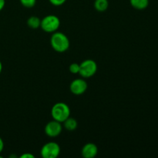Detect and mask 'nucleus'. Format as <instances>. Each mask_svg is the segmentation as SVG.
<instances>
[{
    "mask_svg": "<svg viewBox=\"0 0 158 158\" xmlns=\"http://www.w3.org/2000/svg\"><path fill=\"white\" fill-rule=\"evenodd\" d=\"M60 154V147L56 142L46 143L41 149V156L43 158H56Z\"/></svg>",
    "mask_w": 158,
    "mask_h": 158,
    "instance_id": "5",
    "label": "nucleus"
},
{
    "mask_svg": "<svg viewBox=\"0 0 158 158\" xmlns=\"http://www.w3.org/2000/svg\"><path fill=\"white\" fill-rule=\"evenodd\" d=\"M69 71H70L71 73L73 74H77L80 72V64L78 63H72V64L69 66Z\"/></svg>",
    "mask_w": 158,
    "mask_h": 158,
    "instance_id": "14",
    "label": "nucleus"
},
{
    "mask_svg": "<svg viewBox=\"0 0 158 158\" xmlns=\"http://www.w3.org/2000/svg\"><path fill=\"white\" fill-rule=\"evenodd\" d=\"M63 123H64L65 128L70 131L77 129V126H78V123H77V120L74 118H70V117H68Z\"/></svg>",
    "mask_w": 158,
    "mask_h": 158,
    "instance_id": "12",
    "label": "nucleus"
},
{
    "mask_svg": "<svg viewBox=\"0 0 158 158\" xmlns=\"http://www.w3.org/2000/svg\"><path fill=\"white\" fill-rule=\"evenodd\" d=\"M20 2L26 8H32L36 3V0H20Z\"/></svg>",
    "mask_w": 158,
    "mask_h": 158,
    "instance_id": "13",
    "label": "nucleus"
},
{
    "mask_svg": "<svg viewBox=\"0 0 158 158\" xmlns=\"http://www.w3.org/2000/svg\"><path fill=\"white\" fill-rule=\"evenodd\" d=\"M62 125L60 122L53 120L49 122L45 127V133L47 136L50 137H56L60 135L62 132Z\"/></svg>",
    "mask_w": 158,
    "mask_h": 158,
    "instance_id": "6",
    "label": "nucleus"
},
{
    "mask_svg": "<svg viewBox=\"0 0 158 158\" xmlns=\"http://www.w3.org/2000/svg\"><path fill=\"white\" fill-rule=\"evenodd\" d=\"M2 62L0 61V73H2Z\"/></svg>",
    "mask_w": 158,
    "mask_h": 158,
    "instance_id": "19",
    "label": "nucleus"
},
{
    "mask_svg": "<svg viewBox=\"0 0 158 158\" xmlns=\"http://www.w3.org/2000/svg\"><path fill=\"white\" fill-rule=\"evenodd\" d=\"M40 24H41V20L37 16L32 15V16L29 17L27 20L28 26L32 29H38L39 27H40Z\"/></svg>",
    "mask_w": 158,
    "mask_h": 158,
    "instance_id": "11",
    "label": "nucleus"
},
{
    "mask_svg": "<svg viewBox=\"0 0 158 158\" xmlns=\"http://www.w3.org/2000/svg\"><path fill=\"white\" fill-rule=\"evenodd\" d=\"M34 156L31 154H24L20 156V158H33Z\"/></svg>",
    "mask_w": 158,
    "mask_h": 158,
    "instance_id": "16",
    "label": "nucleus"
},
{
    "mask_svg": "<svg viewBox=\"0 0 158 158\" xmlns=\"http://www.w3.org/2000/svg\"><path fill=\"white\" fill-rule=\"evenodd\" d=\"M132 7L137 10H143L149 6V0H130Z\"/></svg>",
    "mask_w": 158,
    "mask_h": 158,
    "instance_id": "9",
    "label": "nucleus"
},
{
    "mask_svg": "<svg viewBox=\"0 0 158 158\" xmlns=\"http://www.w3.org/2000/svg\"><path fill=\"white\" fill-rule=\"evenodd\" d=\"M60 20L56 15H48L41 20L40 27L46 32H54L59 29Z\"/></svg>",
    "mask_w": 158,
    "mask_h": 158,
    "instance_id": "3",
    "label": "nucleus"
},
{
    "mask_svg": "<svg viewBox=\"0 0 158 158\" xmlns=\"http://www.w3.org/2000/svg\"><path fill=\"white\" fill-rule=\"evenodd\" d=\"M87 89V83L83 79H77L74 80L69 86L71 93L75 95H81L84 94Z\"/></svg>",
    "mask_w": 158,
    "mask_h": 158,
    "instance_id": "7",
    "label": "nucleus"
},
{
    "mask_svg": "<svg viewBox=\"0 0 158 158\" xmlns=\"http://www.w3.org/2000/svg\"><path fill=\"white\" fill-rule=\"evenodd\" d=\"M108 0H95L94 2V8L98 12H105L108 9Z\"/></svg>",
    "mask_w": 158,
    "mask_h": 158,
    "instance_id": "10",
    "label": "nucleus"
},
{
    "mask_svg": "<svg viewBox=\"0 0 158 158\" xmlns=\"http://www.w3.org/2000/svg\"><path fill=\"white\" fill-rule=\"evenodd\" d=\"M5 5H6V0H0V11L2 10L3 8L5 7Z\"/></svg>",
    "mask_w": 158,
    "mask_h": 158,
    "instance_id": "17",
    "label": "nucleus"
},
{
    "mask_svg": "<svg viewBox=\"0 0 158 158\" xmlns=\"http://www.w3.org/2000/svg\"><path fill=\"white\" fill-rule=\"evenodd\" d=\"M3 148H4V142H3L2 139L0 137V153L3 151Z\"/></svg>",
    "mask_w": 158,
    "mask_h": 158,
    "instance_id": "18",
    "label": "nucleus"
},
{
    "mask_svg": "<svg viewBox=\"0 0 158 158\" xmlns=\"http://www.w3.org/2000/svg\"><path fill=\"white\" fill-rule=\"evenodd\" d=\"M98 153V148L96 144L88 143L83 146L82 149V156L85 158H94Z\"/></svg>",
    "mask_w": 158,
    "mask_h": 158,
    "instance_id": "8",
    "label": "nucleus"
},
{
    "mask_svg": "<svg viewBox=\"0 0 158 158\" xmlns=\"http://www.w3.org/2000/svg\"><path fill=\"white\" fill-rule=\"evenodd\" d=\"M51 115L53 120L63 123L70 115V109L69 106L63 102L56 103L51 110Z\"/></svg>",
    "mask_w": 158,
    "mask_h": 158,
    "instance_id": "2",
    "label": "nucleus"
},
{
    "mask_svg": "<svg viewBox=\"0 0 158 158\" xmlns=\"http://www.w3.org/2000/svg\"><path fill=\"white\" fill-rule=\"evenodd\" d=\"M49 2L52 5L56 6H60L64 4L66 2V0H49Z\"/></svg>",
    "mask_w": 158,
    "mask_h": 158,
    "instance_id": "15",
    "label": "nucleus"
},
{
    "mask_svg": "<svg viewBox=\"0 0 158 158\" xmlns=\"http://www.w3.org/2000/svg\"><path fill=\"white\" fill-rule=\"evenodd\" d=\"M51 46L54 50L59 52H63L69 47V41L68 37L63 32H55L50 39Z\"/></svg>",
    "mask_w": 158,
    "mask_h": 158,
    "instance_id": "1",
    "label": "nucleus"
},
{
    "mask_svg": "<svg viewBox=\"0 0 158 158\" xmlns=\"http://www.w3.org/2000/svg\"><path fill=\"white\" fill-rule=\"evenodd\" d=\"M97 71V64L94 60H86L80 64V75L83 78L93 77Z\"/></svg>",
    "mask_w": 158,
    "mask_h": 158,
    "instance_id": "4",
    "label": "nucleus"
}]
</instances>
